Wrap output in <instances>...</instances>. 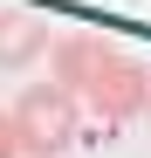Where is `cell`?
<instances>
[{
  "label": "cell",
  "instance_id": "4",
  "mask_svg": "<svg viewBox=\"0 0 151 158\" xmlns=\"http://www.w3.org/2000/svg\"><path fill=\"white\" fill-rule=\"evenodd\" d=\"M110 55H117L110 41H96V35H69V41H55V83H69L76 96H83V89H89V76L103 69Z\"/></svg>",
  "mask_w": 151,
  "mask_h": 158
},
{
  "label": "cell",
  "instance_id": "2",
  "mask_svg": "<svg viewBox=\"0 0 151 158\" xmlns=\"http://www.w3.org/2000/svg\"><path fill=\"white\" fill-rule=\"evenodd\" d=\"M83 103L96 117H110V124H124V117H137L144 103H151V69L144 62H131V55H110L103 69L89 76V89H83Z\"/></svg>",
  "mask_w": 151,
  "mask_h": 158
},
{
  "label": "cell",
  "instance_id": "5",
  "mask_svg": "<svg viewBox=\"0 0 151 158\" xmlns=\"http://www.w3.org/2000/svg\"><path fill=\"white\" fill-rule=\"evenodd\" d=\"M0 158H28L21 151V131H14V110H0Z\"/></svg>",
  "mask_w": 151,
  "mask_h": 158
},
{
  "label": "cell",
  "instance_id": "1",
  "mask_svg": "<svg viewBox=\"0 0 151 158\" xmlns=\"http://www.w3.org/2000/svg\"><path fill=\"white\" fill-rule=\"evenodd\" d=\"M76 124H83V96L69 83H28L14 96V131L28 158H55L76 144Z\"/></svg>",
  "mask_w": 151,
  "mask_h": 158
},
{
  "label": "cell",
  "instance_id": "3",
  "mask_svg": "<svg viewBox=\"0 0 151 158\" xmlns=\"http://www.w3.org/2000/svg\"><path fill=\"white\" fill-rule=\"evenodd\" d=\"M41 48H55V35L35 7H0V69H28Z\"/></svg>",
  "mask_w": 151,
  "mask_h": 158
}]
</instances>
